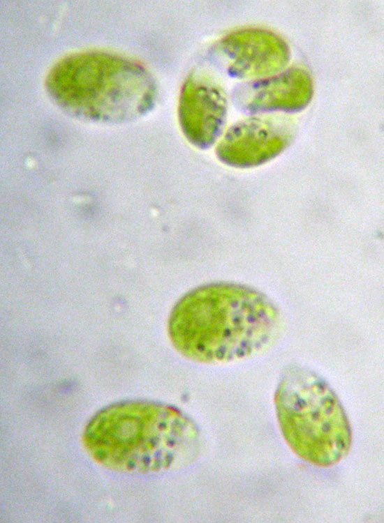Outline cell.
I'll return each instance as SVG.
<instances>
[{
  "instance_id": "5",
  "label": "cell",
  "mask_w": 384,
  "mask_h": 523,
  "mask_svg": "<svg viewBox=\"0 0 384 523\" xmlns=\"http://www.w3.org/2000/svg\"><path fill=\"white\" fill-rule=\"evenodd\" d=\"M292 135V126L283 118L251 117L227 130L217 146L216 154L230 165H256L282 151Z\"/></svg>"
},
{
  "instance_id": "2",
  "label": "cell",
  "mask_w": 384,
  "mask_h": 523,
  "mask_svg": "<svg viewBox=\"0 0 384 523\" xmlns=\"http://www.w3.org/2000/svg\"><path fill=\"white\" fill-rule=\"evenodd\" d=\"M84 441L92 455L107 467L152 473L189 462L198 450L199 433L194 423L172 407L128 402L96 415Z\"/></svg>"
},
{
  "instance_id": "4",
  "label": "cell",
  "mask_w": 384,
  "mask_h": 523,
  "mask_svg": "<svg viewBox=\"0 0 384 523\" xmlns=\"http://www.w3.org/2000/svg\"><path fill=\"white\" fill-rule=\"evenodd\" d=\"M212 55L230 77L253 80L283 71L290 61V51L276 33L249 28L221 38L214 46Z\"/></svg>"
},
{
  "instance_id": "7",
  "label": "cell",
  "mask_w": 384,
  "mask_h": 523,
  "mask_svg": "<svg viewBox=\"0 0 384 523\" xmlns=\"http://www.w3.org/2000/svg\"><path fill=\"white\" fill-rule=\"evenodd\" d=\"M227 112V100L212 79L191 74L180 92L178 116L181 128L193 145L209 147L220 135Z\"/></svg>"
},
{
  "instance_id": "6",
  "label": "cell",
  "mask_w": 384,
  "mask_h": 523,
  "mask_svg": "<svg viewBox=\"0 0 384 523\" xmlns=\"http://www.w3.org/2000/svg\"><path fill=\"white\" fill-rule=\"evenodd\" d=\"M313 93V84L309 74L302 68H290L237 86L232 99L239 110L249 114L292 113L304 109Z\"/></svg>"
},
{
  "instance_id": "1",
  "label": "cell",
  "mask_w": 384,
  "mask_h": 523,
  "mask_svg": "<svg viewBox=\"0 0 384 523\" xmlns=\"http://www.w3.org/2000/svg\"><path fill=\"white\" fill-rule=\"evenodd\" d=\"M279 314L263 294L215 283L183 296L172 310L169 336L176 349L202 363L230 361L265 347L274 336Z\"/></svg>"
},
{
  "instance_id": "3",
  "label": "cell",
  "mask_w": 384,
  "mask_h": 523,
  "mask_svg": "<svg viewBox=\"0 0 384 523\" xmlns=\"http://www.w3.org/2000/svg\"><path fill=\"white\" fill-rule=\"evenodd\" d=\"M282 433L302 458L323 467L348 452L351 433L344 411L327 383L299 367L283 372L275 394Z\"/></svg>"
}]
</instances>
